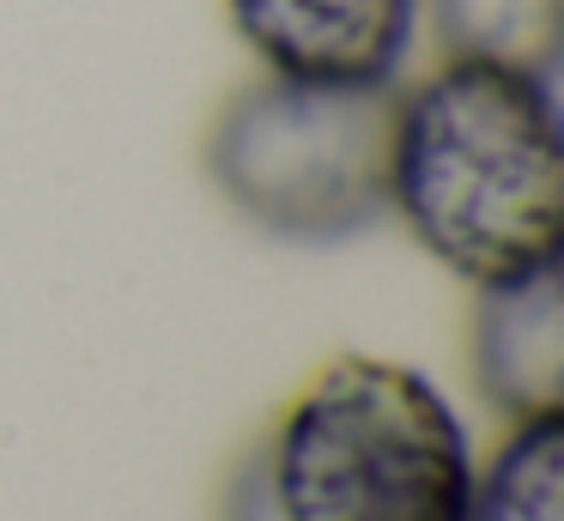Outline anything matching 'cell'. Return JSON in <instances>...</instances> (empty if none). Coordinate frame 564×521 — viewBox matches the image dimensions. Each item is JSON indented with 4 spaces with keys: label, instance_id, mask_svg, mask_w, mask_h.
Listing matches in <instances>:
<instances>
[{
    "label": "cell",
    "instance_id": "cell-8",
    "mask_svg": "<svg viewBox=\"0 0 564 521\" xmlns=\"http://www.w3.org/2000/svg\"><path fill=\"white\" fill-rule=\"evenodd\" d=\"M219 521H280L268 503V485H261V473H256V455L237 460L231 485H225V515Z\"/></svg>",
    "mask_w": 564,
    "mask_h": 521
},
{
    "label": "cell",
    "instance_id": "cell-2",
    "mask_svg": "<svg viewBox=\"0 0 564 521\" xmlns=\"http://www.w3.org/2000/svg\"><path fill=\"white\" fill-rule=\"evenodd\" d=\"M249 455L280 521H462L479 467L443 388L365 351L322 363Z\"/></svg>",
    "mask_w": 564,
    "mask_h": 521
},
{
    "label": "cell",
    "instance_id": "cell-5",
    "mask_svg": "<svg viewBox=\"0 0 564 521\" xmlns=\"http://www.w3.org/2000/svg\"><path fill=\"white\" fill-rule=\"evenodd\" d=\"M474 388L498 419H546L564 412V279L558 261L534 273L479 285L467 327Z\"/></svg>",
    "mask_w": 564,
    "mask_h": 521
},
{
    "label": "cell",
    "instance_id": "cell-6",
    "mask_svg": "<svg viewBox=\"0 0 564 521\" xmlns=\"http://www.w3.org/2000/svg\"><path fill=\"white\" fill-rule=\"evenodd\" d=\"M419 12L437 31L443 61L558 79L564 0H419Z\"/></svg>",
    "mask_w": 564,
    "mask_h": 521
},
{
    "label": "cell",
    "instance_id": "cell-1",
    "mask_svg": "<svg viewBox=\"0 0 564 521\" xmlns=\"http://www.w3.org/2000/svg\"><path fill=\"white\" fill-rule=\"evenodd\" d=\"M389 213L467 285L558 261L564 133L552 79L474 61H437L394 85Z\"/></svg>",
    "mask_w": 564,
    "mask_h": 521
},
{
    "label": "cell",
    "instance_id": "cell-4",
    "mask_svg": "<svg viewBox=\"0 0 564 521\" xmlns=\"http://www.w3.org/2000/svg\"><path fill=\"white\" fill-rule=\"evenodd\" d=\"M237 43L273 79L401 85L419 43V0H219Z\"/></svg>",
    "mask_w": 564,
    "mask_h": 521
},
{
    "label": "cell",
    "instance_id": "cell-7",
    "mask_svg": "<svg viewBox=\"0 0 564 521\" xmlns=\"http://www.w3.org/2000/svg\"><path fill=\"white\" fill-rule=\"evenodd\" d=\"M462 521H564V412L510 424L498 455L474 467Z\"/></svg>",
    "mask_w": 564,
    "mask_h": 521
},
{
    "label": "cell",
    "instance_id": "cell-3",
    "mask_svg": "<svg viewBox=\"0 0 564 521\" xmlns=\"http://www.w3.org/2000/svg\"><path fill=\"white\" fill-rule=\"evenodd\" d=\"M394 85H237L207 121L200 164L249 230L280 242H346L389 218Z\"/></svg>",
    "mask_w": 564,
    "mask_h": 521
}]
</instances>
